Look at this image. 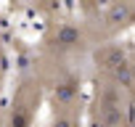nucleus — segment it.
<instances>
[{"label": "nucleus", "mask_w": 135, "mask_h": 127, "mask_svg": "<svg viewBox=\"0 0 135 127\" xmlns=\"http://www.w3.org/2000/svg\"><path fill=\"white\" fill-rule=\"evenodd\" d=\"M98 127H111V124H98Z\"/></svg>", "instance_id": "nucleus-1"}]
</instances>
